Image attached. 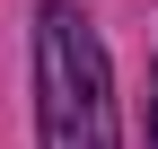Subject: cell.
<instances>
[{"mask_svg":"<svg viewBox=\"0 0 158 149\" xmlns=\"http://www.w3.org/2000/svg\"><path fill=\"white\" fill-rule=\"evenodd\" d=\"M149 149H158V97H149Z\"/></svg>","mask_w":158,"mask_h":149,"instance_id":"obj_2","label":"cell"},{"mask_svg":"<svg viewBox=\"0 0 158 149\" xmlns=\"http://www.w3.org/2000/svg\"><path fill=\"white\" fill-rule=\"evenodd\" d=\"M35 140L44 149H114V70L97 26L70 0L35 9Z\"/></svg>","mask_w":158,"mask_h":149,"instance_id":"obj_1","label":"cell"}]
</instances>
